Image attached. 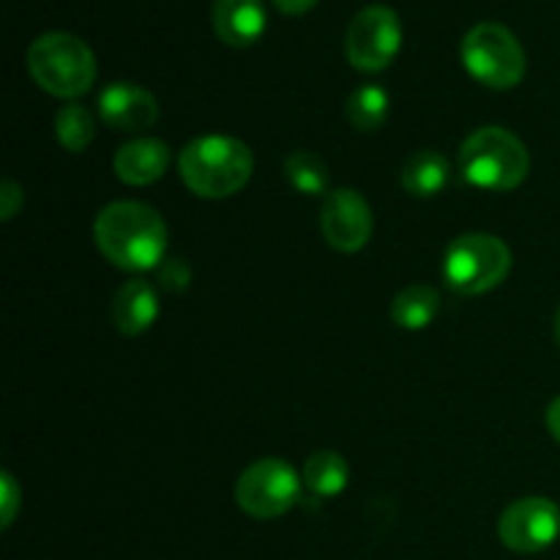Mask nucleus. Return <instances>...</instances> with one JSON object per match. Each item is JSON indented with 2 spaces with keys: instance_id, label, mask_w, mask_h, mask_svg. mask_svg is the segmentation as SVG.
<instances>
[{
  "instance_id": "f257e3e1",
  "label": "nucleus",
  "mask_w": 560,
  "mask_h": 560,
  "mask_svg": "<svg viewBox=\"0 0 560 560\" xmlns=\"http://www.w3.org/2000/svg\"><path fill=\"white\" fill-rule=\"evenodd\" d=\"M93 235L98 252L124 271H151L167 260V224L145 202H109L98 211Z\"/></svg>"
},
{
  "instance_id": "f03ea898",
  "label": "nucleus",
  "mask_w": 560,
  "mask_h": 560,
  "mask_svg": "<svg viewBox=\"0 0 560 560\" xmlns=\"http://www.w3.org/2000/svg\"><path fill=\"white\" fill-rule=\"evenodd\" d=\"M178 170L189 191L206 200H222L244 189L255 170L249 145L238 137L206 135L180 151Z\"/></svg>"
},
{
  "instance_id": "7ed1b4c3",
  "label": "nucleus",
  "mask_w": 560,
  "mask_h": 560,
  "mask_svg": "<svg viewBox=\"0 0 560 560\" xmlns=\"http://www.w3.org/2000/svg\"><path fill=\"white\" fill-rule=\"evenodd\" d=\"M459 173L476 189L512 191L528 178L530 153L509 129L481 126L459 148Z\"/></svg>"
},
{
  "instance_id": "20e7f679",
  "label": "nucleus",
  "mask_w": 560,
  "mask_h": 560,
  "mask_svg": "<svg viewBox=\"0 0 560 560\" xmlns=\"http://www.w3.org/2000/svg\"><path fill=\"white\" fill-rule=\"evenodd\" d=\"M27 69L38 88L58 98H77L96 82V58L71 33H44L27 49Z\"/></svg>"
},
{
  "instance_id": "39448f33",
  "label": "nucleus",
  "mask_w": 560,
  "mask_h": 560,
  "mask_svg": "<svg viewBox=\"0 0 560 560\" xmlns=\"http://www.w3.org/2000/svg\"><path fill=\"white\" fill-rule=\"evenodd\" d=\"M512 271V249L498 235L465 233L448 244L443 279L457 295H485Z\"/></svg>"
},
{
  "instance_id": "423d86ee",
  "label": "nucleus",
  "mask_w": 560,
  "mask_h": 560,
  "mask_svg": "<svg viewBox=\"0 0 560 560\" xmlns=\"http://www.w3.org/2000/svg\"><path fill=\"white\" fill-rule=\"evenodd\" d=\"M463 63L474 80L487 88H495V91H509V88L520 85L525 69H528L523 44L509 27L498 25V22H481L465 33Z\"/></svg>"
},
{
  "instance_id": "0eeeda50",
  "label": "nucleus",
  "mask_w": 560,
  "mask_h": 560,
  "mask_svg": "<svg viewBox=\"0 0 560 560\" xmlns=\"http://www.w3.org/2000/svg\"><path fill=\"white\" fill-rule=\"evenodd\" d=\"M301 485V476L284 459H257L235 481V503L252 520H277L299 503Z\"/></svg>"
},
{
  "instance_id": "6e6552de",
  "label": "nucleus",
  "mask_w": 560,
  "mask_h": 560,
  "mask_svg": "<svg viewBox=\"0 0 560 560\" xmlns=\"http://www.w3.org/2000/svg\"><path fill=\"white\" fill-rule=\"evenodd\" d=\"M402 47V22L388 5H366L353 16L345 36V55L359 71L388 69Z\"/></svg>"
},
{
  "instance_id": "1a4fd4ad",
  "label": "nucleus",
  "mask_w": 560,
  "mask_h": 560,
  "mask_svg": "<svg viewBox=\"0 0 560 560\" xmlns=\"http://www.w3.org/2000/svg\"><path fill=\"white\" fill-rule=\"evenodd\" d=\"M498 539L520 556L550 550L560 539V506L550 498L530 495L509 503L498 520Z\"/></svg>"
},
{
  "instance_id": "9d476101",
  "label": "nucleus",
  "mask_w": 560,
  "mask_h": 560,
  "mask_svg": "<svg viewBox=\"0 0 560 560\" xmlns=\"http://www.w3.org/2000/svg\"><path fill=\"white\" fill-rule=\"evenodd\" d=\"M372 228H375L372 208L361 191L334 189L331 195H326L320 208V230L331 249L345 255L364 249L372 238Z\"/></svg>"
},
{
  "instance_id": "9b49d317",
  "label": "nucleus",
  "mask_w": 560,
  "mask_h": 560,
  "mask_svg": "<svg viewBox=\"0 0 560 560\" xmlns=\"http://www.w3.org/2000/svg\"><path fill=\"white\" fill-rule=\"evenodd\" d=\"M98 115L104 124L118 131H142L159 120V102L145 88L113 82L98 96Z\"/></svg>"
},
{
  "instance_id": "f8f14e48",
  "label": "nucleus",
  "mask_w": 560,
  "mask_h": 560,
  "mask_svg": "<svg viewBox=\"0 0 560 560\" xmlns=\"http://www.w3.org/2000/svg\"><path fill=\"white\" fill-rule=\"evenodd\" d=\"M170 162H173V151L167 142L156 137H137L118 148L113 167L126 186H151L167 173Z\"/></svg>"
},
{
  "instance_id": "ddd939ff",
  "label": "nucleus",
  "mask_w": 560,
  "mask_h": 560,
  "mask_svg": "<svg viewBox=\"0 0 560 560\" xmlns=\"http://www.w3.org/2000/svg\"><path fill=\"white\" fill-rule=\"evenodd\" d=\"M213 33L228 47H252L266 33L262 0H213Z\"/></svg>"
},
{
  "instance_id": "4468645a",
  "label": "nucleus",
  "mask_w": 560,
  "mask_h": 560,
  "mask_svg": "<svg viewBox=\"0 0 560 560\" xmlns=\"http://www.w3.org/2000/svg\"><path fill=\"white\" fill-rule=\"evenodd\" d=\"M159 293L148 279H131L115 293L109 304V320L126 337H140L156 323Z\"/></svg>"
},
{
  "instance_id": "2eb2a0df",
  "label": "nucleus",
  "mask_w": 560,
  "mask_h": 560,
  "mask_svg": "<svg viewBox=\"0 0 560 560\" xmlns=\"http://www.w3.org/2000/svg\"><path fill=\"white\" fill-rule=\"evenodd\" d=\"M452 178V164L443 153L424 148V151L410 153L402 164V189L413 197H435L441 195Z\"/></svg>"
},
{
  "instance_id": "dca6fc26",
  "label": "nucleus",
  "mask_w": 560,
  "mask_h": 560,
  "mask_svg": "<svg viewBox=\"0 0 560 560\" xmlns=\"http://www.w3.org/2000/svg\"><path fill=\"white\" fill-rule=\"evenodd\" d=\"M441 312V295L430 284H410L399 290L392 301V320L394 326L405 331H424Z\"/></svg>"
},
{
  "instance_id": "f3484780",
  "label": "nucleus",
  "mask_w": 560,
  "mask_h": 560,
  "mask_svg": "<svg viewBox=\"0 0 560 560\" xmlns=\"http://www.w3.org/2000/svg\"><path fill=\"white\" fill-rule=\"evenodd\" d=\"M350 465L339 452H315L304 463L301 481L317 498H337L348 487Z\"/></svg>"
},
{
  "instance_id": "a211bd4d",
  "label": "nucleus",
  "mask_w": 560,
  "mask_h": 560,
  "mask_svg": "<svg viewBox=\"0 0 560 560\" xmlns=\"http://www.w3.org/2000/svg\"><path fill=\"white\" fill-rule=\"evenodd\" d=\"M282 173L284 178H288V184L293 186L299 195H323V191L328 189V180H331L328 164L312 151L290 153V156L284 159Z\"/></svg>"
},
{
  "instance_id": "6ab92c4d",
  "label": "nucleus",
  "mask_w": 560,
  "mask_h": 560,
  "mask_svg": "<svg viewBox=\"0 0 560 560\" xmlns=\"http://www.w3.org/2000/svg\"><path fill=\"white\" fill-rule=\"evenodd\" d=\"M388 93L381 85H361L348 96V120L359 131H377L388 118Z\"/></svg>"
},
{
  "instance_id": "aec40b11",
  "label": "nucleus",
  "mask_w": 560,
  "mask_h": 560,
  "mask_svg": "<svg viewBox=\"0 0 560 560\" xmlns=\"http://www.w3.org/2000/svg\"><path fill=\"white\" fill-rule=\"evenodd\" d=\"M55 135L66 151L82 153L96 137V118L82 104H66L55 118Z\"/></svg>"
},
{
  "instance_id": "412c9836",
  "label": "nucleus",
  "mask_w": 560,
  "mask_h": 560,
  "mask_svg": "<svg viewBox=\"0 0 560 560\" xmlns=\"http://www.w3.org/2000/svg\"><path fill=\"white\" fill-rule=\"evenodd\" d=\"M189 279H191V271L189 266H186V260H180V257H167V260L159 266V282L164 284L167 290H186L189 288Z\"/></svg>"
},
{
  "instance_id": "4be33fe9",
  "label": "nucleus",
  "mask_w": 560,
  "mask_h": 560,
  "mask_svg": "<svg viewBox=\"0 0 560 560\" xmlns=\"http://www.w3.org/2000/svg\"><path fill=\"white\" fill-rule=\"evenodd\" d=\"M0 479H3V528H9L22 506V490L9 470H3V476H0Z\"/></svg>"
},
{
  "instance_id": "5701e85b",
  "label": "nucleus",
  "mask_w": 560,
  "mask_h": 560,
  "mask_svg": "<svg viewBox=\"0 0 560 560\" xmlns=\"http://www.w3.org/2000/svg\"><path fill=\"white\" fill-rule=\"evenodd\" d=\"M0 206H3V219H14L16 208L22 206V186L14 184V180H3L0 186Z\"/></svg>"
},
{
  "instance_id": "b1692460",
  "label": "nucleus",
  "mask_w": 560,
  "mask_h": 560,
  "mask_svg": "<svg viewBox=\"0 0 560 560\" xmlns=\"http://www.w3.org/2000/svg\"><path fill=\"white\" fill-rule=\"evenodd\" d=\"M273 5H277L282 14L299 16V14H306L310 9H315L317 0H273Z\"/></svg>"
},
{
  "instance_id": "393cba45",
  "label": "nucleus",
  "mask_w": 560,
  "mask_h": 560,
  "mask_svg": "<svg viewBox=\"0 0 560 560\" xmlns=\"http://www.w3.org/2000/svg\"><path fill=\"white\" fill-rule=\"evenodd\" d=\"M547 430H550V435L560 443V394L552 399L550 408H547Z\"/></svg>"
},
{
  "instance_id": "a878e982",
  "label": "nucleus",
  "mask_w": 560,
  "mask_h": 560,
  "mask_svg": "<svg viewBox=\"0 0 560 560\" xmlns=\"http://www.w3.org/2000/svg\"><path fill=\"white\" fill-rule=\"evenodd\" d=\"M556 339H558V345H560V306H558V315H556Z\"/></svg>"
}]
</instances>
